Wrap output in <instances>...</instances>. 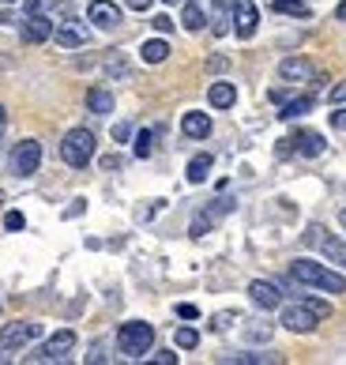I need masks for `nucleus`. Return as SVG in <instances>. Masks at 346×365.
<instances>
[{"label":"nucleus","mask_w":346,"mask_h":365,"mask_svg":"<svg viewBox=\"0 0 346 365\" xmlns=\"http://www.w3.org/2000/svg\"><path fill=\"white\" fill-rule=\"evenodd\" d=\"M83 203H87V200H76L68 211H64V219H76V215H83Z\"/></svg>","instance_id":"nucleus-44"},{"label":"nucleus","mask_w":346,"mask_h":365,"mask_svg":"<svg viewBox=\"0 0 346 365\" xmlns=\"http://www.w3.org/2000/svg\"><path fill=\"white\" fill-rule=\"evenodd\" d=\"M173 343L181 346V351H196V346H199V331L188 328V324H181V328H177V335H173Z\"/></svg>","instance_id":"nucleus-28"},{"label":"nucleus","mask_w":346,"mask_h":365,"mask_svg":"<svg viewBox=\"0 0 346 365\" xmlns=\"http://www.w3.org/2000/svg\"><path fill=\"white\" fill-rule=\"evenodd\" d=\"M312 94H297V98H290V102H283V109H279V117L283 121H297V117H305V113H312Z\"/></svg>","instance_id":"nucleus-23"},{"label":"nucleus","mask_w":346,"mask_h":365,"mask_svg":"<svg viewBox=\"0 0 346 365\" xmlns=\"http://www.w3.org/2000/svg\"><path fill=\"white\" fill-rule=\"evenodd\" d=\"M76 351V331L72 328H61L30 354V362H68V354Z\"/></svg>","instance_id":"nucleus-6"},{"label":"nucleus","mask_w":346,"mask_h":365,"mask_svg":"<svg viewBox=\"0 0 346 365\" xmlns=\"http://www.w3.org/2000/svg\"><path fill=\"white\" fill-rule=\"evenodd\" d=\"M181 132L188 140H207L211 136V113H199V109H188L181 117Z\"/></svg>","instance_id":"nucleus-16"},{"label":"nucleus","mask_w":346,"mask_h":365,"mask_svg":"<svg viewBox=\"0 0 346 365\" xmlns=\"http://www.w3.org/2000/svg\"><path fill=\"white\" fill-rule=\"evenodd\" d=\"M34 339H42V324H34V320L4 324V328H0V351H4V358H8V354H15V351H23V346H30Z\"/></svg>","instance_id":"nucleus-5"},{"label":"nucleus","mask_w":346,"mask_h":365,"mask_svg":"<svg viewBox=\"0 0 346 365\" xmlns=\"http://www.w3.org/2000/svg\"><path fill=\"white\" fill-rule=\"evenodd\" d=\"M87 19L98 30H117L120 27V8L113 0H91V4H87Z\"/></svg>","instance_id":"nucleus-15"},{"label":"nucleus","mask_w":346,"mask_h":365,"mask_svg":"<svg viewBox=\"0 0 346 365\" xmlns=\"http://www.w3.org/2000/svg\"><path fill=\"white\" fill-rule=\"evenodd\" d=\"M4 226H8V230H23V226H27V219H23L19 211H8V215H4Z\"/></svg>","instance_id":"nucleus-38"},{"label":"nucleus","mask_w":346,"mask_h":365,"mask_svg":"<svg viewBox=\"0 0 346 365\" xmlns=\"http://www.w3.org/2000/svg\"><path fill=\"white\" fill-rule=\"evenodd\" d=\"M211 166H215V155H196V158H192L188 170H184L188 185H204V181L211 177Z\"/></svg>","instance_id":"nucleus-22"},{"label":"nucleus","mask_w":346,"mask_h":365,"mask_svg":"<svg viewBox=\"0 0 346 365\" xmlns=\"http://www.w3.org/2000/svg\"><path fill=\"white\" fill-rule=\"evenodd\" d=\"M102 72H106L109 79H120V76L132 72V65H128V57L120 49H109L106 57H102Z\"/></svg>","instance_id":"nucleus-24"},{"label":"nucleus","mask_w":346,"mask_h":365,"mask_svg":"<svg viewBox=\"0 0 346 365\" xmlns=\"http://www.w3.org/2000/svg\"><path fill=\"white\" fill-rule=\"evenodd\" d=\"M324 234H327V230L320 226V222H312V226H309V230H305V234H301V241L309 245V249H316V245H320V237H324Z\"/></svg>","instance_id":"nucleus-31"},{"label":"nucleus","mask_w":346,"mask_h":365,"mask_svg":"<svg viewBox=\"0 0 346 365\" xmlns=\"http://www.w3.org/2000/svg\"><path fill=\"white\" fill-rule=\"evenodd\" d=\"M87 362H91V365H98V362H109V354H106V343H94V346H91V354H87Z\"/></svg>","instance_id":"nucleus-37"},{"label":"nucleus","mask_w":346,"mask_h":365,"mask_svg":"<svg viewBox=\"0 0 346 365\" xmlns=\"http://www.w3.org/2000/svg\"><path fill=\"white\" fill-rule=\"evenodd\" d=\"M332 124L339 132H346V106H339V113H332Z\"/></svg>","instance_id":"nucleus-42"},{"label":"nucleus","mask_w":346,"mask_h":365,"mask_svg":"<svg viewBox=\"0 0 346 365\" xmlns=\"http://www.w3.org/2000/svg\"><path fill=\"white\" fill-rule=\"evenodd\" d=\"M230 23H233V34H237L241 42H248V38L256 34V27H260V12H256L252 0H233Z\"/></svg>","instance_id":"nucleus-9"},{"label":"nucleus","mask_w":346,"mask_h":365,"mask_svg":"<svg viewBox=\"0 0 346 365\" xmlns=\"http://www.w3.org/2000/svg\"><path fill=\"white\" fill-rule=\"evenodd\" d=\"M271 102L283 106V102H290V91H286V87H275V91H271Z\"/></svg>","instance_id":"nucleus-41"},{"label":"nucleus","mask_w":346,"mask_h":365,"mask_svg":"<svg viewBox=\"0 0 346 365\" xmlns=\"http://www.w3.org/2000/svg\"><path fill=\"white\" fill-rule=\"evenodd\" d=\"M53 30H57V27H53V19H50V15H42V12H30L27 19L19 23V38H23L27 45H42V42H50Z\"/></svg>","instance_id":"nucleus-10"},{"label":"nucleus","mask_w":346,"mask_h":365,"mask_svg":"<svg viewBox=\"0 0 346 365\" xmlns=\"http://www.w3.org/2000/svg\"><path fill=\"white\" fill-rule=\"evenodd\" d=\"M290 279L309 287V290H320V294H346V275L335 272V267H327V264H316V260H309V256L290 264Z\"/></svg>","instance_id":"nucleus-1"},{"label":"nucleus","mask_w":346,"mask_h":365,"mask_svg":"<svg viewBox=\"0 0 346 365\" xmlns=\"http://www.w3.org/2000/svg\"><path fill=\"white\" fill-rule=\"evenodd\" d=\"M170 42L166 38H147V42L140 45V57H143V65H162L166 57H170Z\"/></svg>","instance_id":"nucleus-19"},{"label":"nucleus","mask_w":346,"mask_h":365,"mask_svg":"<svg viewBox=\"0 0 346 365\" xmlns=\"http://www.w3.org/2000/svg\"><path fill=\"white\" fill-rule=\"evenodd\" d=\"M233 208H237V200H233V196H219V200L204 203V208H199L196 215H192V222H188V234H192V237H207V234H211V230L219 226L222 219L230 215Z\"/></svg>","instance_id":"nucleus-4"},{"label":"nucleus","mask_w":346,"mask_h":365,"mask_svg":"<svg viewBox=\"0 0 346 365\" xmlns=\"http://www.w3.org/2000/svg\"><path fill=\"white\" fill-rule=\"evenodd\" d=\"M162 129H143L140 136H136V158H151V151H155V140Z\"/></svg>","instance_id":"nucleus-27"},{"label":"nucleus","mask_w":346,"mask_h":365,"mask_svg":"<svg viewBox=\"0 0 346 365\" xmlns=\"http://www.w3.org/2000/svg\"><path fill=\"white\" fill-rule=\"evenodd\" d=\"M271 8H275L279 15H297V19L312 15V4H309V0H271Z\"/></svg>","instance_id":"nucleus-25"},{"label":"nucleus","mask_w":346,"mask_h":365,"mask_svg":"<svg viewBox=\"0 0 346 365\" xmlns=\"http://www.w3.org/2000/svg\"><path fill=\"white\" fill-rule=\"evenodd\" d=\"M233 320H237V313H233V309H226V313L211 316V328H215V331H226V328H230Z\"/></svg>","instance_id":"nucleus-32"},{"label":"nucleus","mask_w":346,"mask_h":365,"mask_svg":"<svg viewBox=\"0 0 346 365\" xmlns=\"http://www.w3.org/2000/svg\"><path fill=\"white\" fill-rule=\"evenodd\" d=\"M87 109L98 113V117L113 113V91H109V87H91V91H87Z\"/></svg>","instance_id":"nucleus-18"},{"label":"nucleus","mask_w":346,"mask_h":365,"mask_svg":"<svg viewBox=\"0 0 346 365\" xmlns=\"http://www.w3.org/2000/svg\"><path fill=\"white\" fill-rule=\"evenodd\" d=\"M113 140H117V144H128V140H132V124H128V121H117V124H113Z\"/></svg>","instance_id":"nucleus-34"},{"label":"nucleus","mask_w":346,"mask_h":365,"mask_svg":"<svg viewBox=\"0 0 346 365\" xmlns=\"http://www.w3.org/2000/svg\"><path fill=\"white\" fill-rule=\"evenodd\" d=\"M0 203H4V192H0Z\"/></svg>","instance_id":"nucleus-51"},{"label":"nucleus","mask_w":346,"mask_h":365,"mask_svg":"<svg viewBox=\"0 0 346 365\" xmlns=\"http://www.w3.org/2000/svg\"><path fill=\"white\" fill-rule=\"evenodd\" d=\"M327 102H332V106H346V79H343V83H335V87H332Z\"/></svg>","instance_id":"nucleus-35"},{"label":"nucleus","mask_w":346,"mask_h":365,"mask_svg":"<svg viewBox=\"0 0 346 365\" xmlns=\"http://www.w3.org/2000/svg\"><path fill=\"white\" fill-rule=\"evenodd\" d=\"M286 144H290V151H294V155H301V158H320V155L327 151V140L320 136V132H312V129L294 132Z\"/></svg>","instance_id":"nucleus-12"},{"label":"nucleus","mask_w":346,"mask_h":365,"mask_svg":"<svg viewBox=\"0 0 346 365\" xmlns=\"http://www.w3.org/2000/svg\"><path fill=\"white\" fill-rule=\"evenodd\" d=\"M4 132H8V109L0 106V136H4Z\"/></svg>","instance_id":"nucleus-45"},{"label":"nucleus","mask_w":346,"mask_h":365,"mask_svg":"<svg viewBox=\"0 0 346 365\" xmlns=\"http://www.w3.org/2000/svg\"><path fill=\"white\" fill-rule=\"evenodd\" d=\"M94 151H98V136H94L91 129H68L64 132V140H61V158L72 166V170H83L87 162L94 158Z\"/></svg>","instance_id":"nucleus-3"},{"label":"nucleus","mask_w":346,"mask_h":365,"mask_svg":"<svg viewBox=\"0 0 346 365\" xmlns=\"http://www.w3.org/2000/svg\"><path fill=\"white\" fill-rule=\"evenodd\" d=\"M128 8H132V12H151V4H155V0H125Z\"/></svg>","instance_id":"nucleus-43"},{"label":"nucleus","mask_w":346,"mask_h":365,"mask_svg":"<svg viewBox=\"0 0 346 365\" xmlns=\"http://www.w3.org/2000/svg\"><path fill=\"white\" fill-rule=\"evenodd\" d=\"M151 27H155V30H158V34H170V30L177 27V23H173V19H170V15H166V12H162V15H155V19H151Z\"/></svg>","instance_id":"nucleus-33"},{"label":"nucleus","mask_w":346,"mask_h":365,"mask_svg":"<svg viewBox=\"0 0 346 365\" xmlns=\"http://www.w3.org/2000/svg\"><path fill=\"white\" fill-rule=\"evenodd\" d=\"M0 4H19V0H0Z\"/></svg>","instance_id":"nucleus-49"},{"label":"nucleus","mask_w":346,"mask_h":365,"mask_svg":"<svg viewBox=\"0 0 346 365\" xmlns=\"http://www.w3.org/2000/svg\"><path fill=\"white\" fill-rule=\"evenodd\" d=\"M230 365H263V362H275L271 354H230V358H222Z\"/></svg>","instance_id":"nucleus-30"},{"label":"nucleus","mask_w":346,"mask_h":365,"mask_svg":"<svg viewBox=\"0 0 346 365\" xmlns=\"http://www.w3.org/2000/svg\"><path fill=\"white\" fill-rule=\"evenodd\" d=\"M279 324H283L286 331H294V335H309V331H316L320 316L312 313L309 305L294 301V305H283V313H279Z\"/></svg>","instance_id":"nucleus-7"},{"label":"nucleus","mask_w":346,"mask_h":365,"mask_svg":"<svg viewBox=\"0 0 346 365\" xmlns=\"http://www.w3.org/2000/svg\"><path fill=\"white\" fill-rule=\"evenodd\" d=\"M177 316H181V320H199V309L192 305V301H181V305H177Z\"/></svg>","instance_id":"nucleus-36"},{"label":"nucleus","mask_w":346,"mask_h":365,"mask_svg":"<svg viewBox=\"0 0 346 365\" xmlns=\"http://www.w3.org/2000/svg\"><path fill=\"white\" fill-rule=\"evenodd\" d=\"M162 4H181V0H162Z\"/></svg>","instance_id":"nucleus-50"},{"label":"nucleus","mask_w":346,"mask_h":365,"mask_svg":"<svg viewBox=\"0 0 346 365\" xmlns=\"http://www.w3.org/2000/svg\"><path fill=\"white\" fill-rule=\"evenodd\" d=\"M248 298H252V305L263 309V313L283 309V290H279V283H271V279H252L248 283Z\"/></svg>","instance_id":"nucleus-11"},{"label":"nucleus","mask_w":346,"mask_h":365,"mask_svg":"<svg viewBox=\"0 0 346 365\" xmlns=\"http://www.w3.org/2000/svg\"><path fill=\"white\" fill-rule=\"evenodd\" d=\"M339 226H343V234H346V208L339 211Z\"/></svg>","instance_id":"nucleus-48"},{"label":"nucleus","mask_w":346,"mask_h":365,"mask_svg":"<svg viewBox=\"0 0 346 365\" xmlns=\"http://www.w3.org/2000/svg\"><path fill=\"white\" fill-rule=\"evenodd\" d=\"M38 166H42V144L38 140H19L12 151V173L15 177H30V173H38Z\"/></svg>","instance_id":"nucleus-8"},{"label":"nucleus","mask_w":346,"mask_h":365,"mask_svg":"<svg viewBox=\"0 0 346 365\" xmlns=\"http://www.w3.org/2000/svg\"><path fill=\"white\" fill-rule=\"evenodd\" d=\"M30 12H42V0H27V15Z\"/></svg>","instance_id":"nucleus-46"},{"label":"nucleus","mask_w":346,"mask_h":365,"mask_svg":"<svg viewBox=\"0 0 346 365\" xmlns=\"http://www.w3.org/2000/svg\"><path fill=\"white\" fill-rule=\"evenodd\" d=\"M297 301H301V305H309L312 313L320 316V320H327V316H332V305H327L324 298H312V294H301V298H297Z\"/></svg>","instance_id":"nucleus-29"},{"label":"nucleus","mask_w":346,"mask_h":365,"mask_svg":"<svg viewBox=\"0 0 346 365\" xmlns=\"http://www.w3.org/2000/svg\"><path fill=\"white\" fill-rule=\"evenodd\" d=\"M271 335H275V324H263V320L245 324V343H271Z\"/></svg>","instance_id":"nucleus-26"},{"label":"nucleus","mask_w":346,"mask_h":365,"mask_svg":"<svg viewBox=\"0 0 346 365\" xmlns=\"http://www.w3.org/2000/svg\"><path fill=\"white\" fill-rule=\"evenodd\" d=\"M207 68H211V72H226L230 60H226V57H211V60H207Z\"/></svg>","instance_id":"nucleus-40"},{"label":"nucleus","mask_w":346,"mask_h":365,"mask_svg":"<svg viewBox=\"0 0 346 365\" xmlns=\"http://www.w3.org/2000/svg\"><path fill=\"white\" fill-rule=\"evenodd\" d=\"M312 76H316V65L309 57H301V53H294V57H286L279 65V79L283 83H309Z\"/></svg>","instance_id":"nucleus-13"},{"label":"nucleus","mask_w":346,"mask_h":365,"mask_svg":"<svg viewBox=\"0 0 346 365\" xmlns=\"http://www.w3.org/2000/svg\"><path fill=\"white\" fill-rule=\"evenodd\" d=\"M316 249L324 252L327 264H335V267H343V272H346V237H339V234H324Z\"/></svg>","instance_id":"nucleus-17"},{"label":"nucleus","mask_w":346,"mask_h":365,"mask_svg":"<svg viewBox=\"0 0 346 365\" xmlns=\"http://www.w3.org/2000/svg\"><path fill=\"white\" fill-rule=\"evenodd\" d=\"M335 15H339V19H346V0H343L339 8H335Z\"/></svg>","instance_id":"nucleus-47"},{"label":"nucleus","mask_w":346,"mask_h":365,"mask_svg":"<svg viewBox=\"0 0 346 365\" xmlns=\"http://www.w3.org/2000/svg\"><path fill=\"white\" fill-rule=\"evenodd\" d=\"M53 38H57L61 49H79V45L91 42V27L87 23H76V19H64L57 30H53Z\"/></svg>","instance_id":"nucleus-14"},{"label":"nucleus","mask_w":346,"mask_h":365,"mask_svg":"<svg viewBox=\"0 0 346 365\" xmlns=\"http://www.w3.org/2000/svg\"><path fill=\"white\" fill-rule=\"evenodd\" d=\"M151 346H155V328H151L147 320H128L117 328V351L125 354L128 362L147 358Z\"/></svg>","instance_id":"nucleus-2"},{"label":"nucleus","mask_w":346,"mask_h":365,"mask_svg":"<svg viewBox=\"0 0 346 365\" xmlns=\"http://www.w3.org/2000/svg\"><path fill=\"white\" fill-rule=\"evenodd\" d=\"M207 102H211L215 109H230L233 102H237V87L226 83V79H219V83H211V91H207Z\"/></svg>","instance_id":"nucleus-20"},{"label":"nucleus","mask_w":346,"mask_h":365,"mask_svg":"<svg viewBox=\"0 0 346 365\" xmlns=\"http://www.w3.org/2000/svg\"><path fill=\"white\" fill-rule=\"evenodd\" d=\"M181 27L188 30V34H199V30L207 27V15H204V8H199L196 0H184V8H181Z\"/></svg>","instance_id":"nucleus-21"},{"label":"nucleus","mask_w":346,"mask_h":365,"mask_svg":"<svg viewBox=\"0 0 346 365\" xmlns=\"http://www.w3.org/2000/svg\"><path fill=\"white\" fill-rule=\"evenodd\" d=\"M151 362H158V365H177V354H173V351H158Z\"/></svg>","instance_id":"nucleus-39"}]
</instances>
